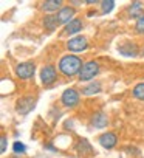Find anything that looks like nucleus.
Wrapping results in <instances>:
<instances>
[{"instance_id":"obj_7","label":"nucleus","mask_w":144,"mask_h":158,"mask_svg":"<svg viewBox=\"0 0 144 158\" xmlns=\"http://www.w3.org/2000/svg\"><path fill=\"white\" fill-rule=\"evenodd\" d=\"M56 17H57V22L59 23L67 25V23H70L71 20H73V17H75V8L73 6H64V8L59 10V13L56 14Z\"/></svg>"},{"instance_id":"obj_15","label":"nucleus","mask_w":144,"mask_h":158,"mask_svg":"<svg viewBox=\"0 0 144 158\" xmlns=\"http://www.w3.org/2000/svg\"><path fill=\"white\" fill-rule=\"evenodd\" d=\"M101 92V84L99 82H93V84H88L85 87H82V95L85 96H92L95 93H99Z\"/></svg>"},{"instance_id":"obj_1","label":"nucleus","mask_w":144,"mask_h":158,"mask_svg":"<svg viewBox=\"0 0 144 158\" xmlns=\"http://www.w3.org/2000/svg\"><path fill=\"white\" fill-rule=\"evenodd\" d=\"M82 60L75 56V54H67L59 60V70L62 74L68 76V77H73V76H79L81 70H82Z\"/></svg>"},{"instance_id":"obj_5","label":"nucleus","mask_w":144,"mask_h":158,"mask_svg":"<svg viewBox=\"0 0 144 158\" xmlns=\"http://www.w3.org/2000/svg\"><path fill=\"white\" fill-rule=\"evenodd\" d=\"M34 64L33 62H22L16 67V74L20 77V79H30L34 76Z\"/></svg>"},{"instance_id":"obj_6","label":"nucleus","mask_w":144,"mask_h":158,"mask_svg":"<svg viewBox=\"0 0 144 158\" xmlns=\"http://www.w3.org/2000/svg\"><path fill=\"white\" fill-rule=\"evenodd\" d=\"M40 79L45 85H50L53 84L56 79H57V71L54 68V65H47L40 70Z\"/></svg>"},{"instance_id":"obj_3","label":"nucleus","mask_w":144,"mask_h":158,"mask_svg":"<svg viewBox=\"0 0 144 158\" xmlns=\"http://www.w3.org/2000/svg\"><path fill=\"white\" fill-rule=\"evenodd\" d=\"M79 92L78 90H75V89H67L64 93H62V96H60V101H62V104L65 106V107H75L78 102H79Z\"/></svg>"},{"instance_id":"obj_21","label":"nucleus","mask_w":144,"mask_h":158,"mask_svg":"<svg viewBox=\"0 0 144 158\" xmlns=\"http://www.w3.org/2000/svg\"><path fill=\"white\" fill-rule=\"evenodd\" d=\"M135 28H136V31H138V33H142V34H144V16H142L141 19H138V22H136Z\"/></svg>"},{"instance_id":"obj_22","label":"nucleus","mask_w":144,"mask_h":158,"mask_svg":"<svg viewBox=\"0 0 144 158\" xmlns=\"http://www.w3.org/2000/svg\"><path fill=\"white\" fill-rule=\"evenodd\" d=\"M0 143H2V147H0V152H5L6 150V136H2V139H0Z\"/></svg>"},{"instance_id":"obj_20","label":"nucleus","mask_w":144,"mask_h":158,"mask_svg":"<svg viewBox=\"0 0 144 158\" xmlns=\"http://www.w3.org/2000/svg\"><path fill=\"white\" fill-rule=\"evenodd\" d=\"M79 150L81 152H92V147H90V144L85 139H81L79 141Z\"/></svg>"},{"instance_id":"obj_9","label":"nucleus","mask_w":144,"mask_h":158,"mask_svg":"<svg viewBox=\"0 0 144 158\" xmlns=\"http://www.w3.org/2000/svg\"><path fill=\"white\" fill-rule=\"evenodd\" d=\"M82 30V22L79 19H73L70 23H67L62 30V34L60 36H70V34H76Z\"/></svg>"},{"instance_id":"obj_13","label":"nucleus","mask_w":144,"mask_h":158,"mask_svg":"<svg viewBox=\"0 0 144 158\" xmlns=\"http://www.w3.org/2000/svg\"><path fill=\"white\" fill-rule=\"evenodd\" d=\"M62 6V0H47L42 3V10L47 13H54L56 10H60Z\"/></svg>"},{"instance_id":"obj_11","label":"nucleus","mask_w":144,"mask_h":158,"mask_svg":"<svg viewBox=\"0 0 144 158\" xmlns=\"http://www.w3.org/2000/svg\"><path fill=\"white\" fill-rule=\"evenodd\" d=\"M129 16L132 19H141L144 16V6L141 2H133L130 6H129Z\"/></svg>"},{"instance_id":"obj_17","label":"nucleus","mask_w":144,"mask_h":158,"mask_svg":"<svg viewBox=\"0 0 144 158\" xmlns=\"http://www.w3.org/2000/svg\"><path fill=\"white\" fill-rule=\"evenodd\" d=\"M133 96H135L136 99L144 101V82L135 85V89H133Z\"/></svg>"},{"instance_id":"obj_8","label":"nucleus","mask_w":144,"mask_h":158,"mask_svg":"<svg viewBox=\"0 0 144 158\" xmlns=\"http://www.w3.org/2000/svg\"><path fill=\"white\" fill-rule=\"evenodd\" d=\"M118 143V138L113 132H107V133H102L99 136V144L104 147V149H113Z\"/></svg>"},{"instance_id":"obj_16","label":"nucleus","mask_w":144,"mask_h":158,"mask_svg":"<svg viewBox=\"0 0 144 158\" xmlns=\"http://www.w3.org/2000/svg\"><path fill=\"white\" fill-rule=\"evenodd\" d=\"M57 17L56 16H47L45 19H43V27H45V30H48V31H54L56 30V27H57Z\"/></svg>"},{"instance_id":"obj_12","label":"nucleus","mask_w":144,"mask_h":158,"mask_svg":"<svg viewBox=\"0 0 144 158\" xmlns=\"http://www.w3.org/2000/svg\"><path fill=\"white\" fill-rule=\"evenodd\" d=\"M33 106H34V101H33V99L23 98V99H20V101L17 102V112L22 113V115H25V113H28V112L33 109Z\"/></svg>"},{"instance_id":"obj_4","label":"nucleus","mask_w":144,"mask_h":158,"mask_svg":"<svg viewBox=\"0 0 144 158\" xmlns=\"http://www.w3.org/2000/svg\"><path fill=\"white\" fill-rule=\"evenodd\" d=\"M87 47H88V42L84 36H76L67 42V48L70 51H75V53H81V51L87 50Z\"/></svg>"},{"instance_id":"obj_10","label":"nucleus","mask_w":144,"mask_h":158,"mask_svg":"<svg viewBox=\"0 0 144 158\" xmlns=\"http://www.w3.org/2000/svg\"><path fill=\"white\" fill-rule=\"evenodd\" d=\"M109 124V119H107V115L104 112H96L93 116H92V126L96 127V129H104L105 126Z\"/></svg>"},{"instance_id":"obj_19","label":"nucleus","mask_w":144,"mask_h":158,"mask_svg":"<svg viewBox=\"0 0 144 158\" xmlns=\"http://www.w3.org/2000/svg\"><path fill=\"white\" fill-rule=\"evenodd\" d=\"M13 149H14V152H17V153H23V152L27 150L25 144H23V143H19V141H16V143H14Z\"/></svg>"},{"instance_id":"obj_18","label":"nucleus","mask_w":144,"mask_h":158,"mask_svg":"<svg viewBox=\"0 0 144 158\" xmlns=\"http://www.w3.org/2000/svg\"><path fill=\"white\" fill-rule=\"evenodd\" d=\"M113 8H115V2H113V0H102V2H101V10H102V14L110 13Z\"/></svg>"},{"instance_id":"obj_2","label":"nucleus","mask_w":144,"mask_h":158,"mask_svg":"<svg viewBox=\"0 0 144 158\" xmlns=\"http://www.w3.org/2000/svg\"><path fill=\"white\" fill-rule=\"evenodd\" d=\"M99 73V64L95 62V60H90L87 64H84L81 73H79V81H90V79H93L96 74Z\"/></svg>"},{"instance_id":"obj_14","label":"nucleus","mask_w":144,"mask_h":158,"mask_svg":"<svg viewBox=\"0 0 144 158\" xmlns=\"http://www.w3.org/2000/svg\"><path fill=\"white\" fill-rule=\"evenodd\" d=\"M118 51H119V54L127 56V57H132V56H136V54H138V48H136V45H132V44L121 45V47L118 48Z\"/></svg>"}]
</instances>
